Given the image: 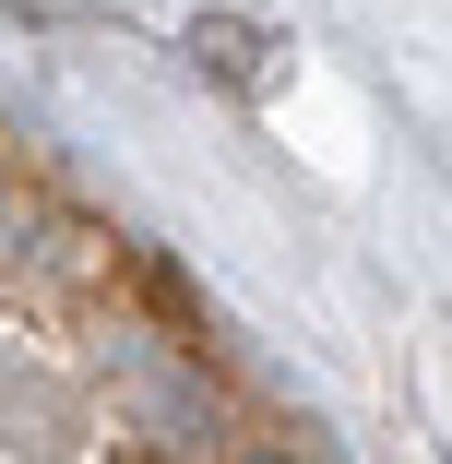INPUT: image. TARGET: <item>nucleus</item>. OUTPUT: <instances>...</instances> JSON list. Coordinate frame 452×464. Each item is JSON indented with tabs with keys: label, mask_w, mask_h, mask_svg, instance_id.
I'll return each mask as SVG.
<instances>
[{
	"label": "nucleus",
	"mask_w": 452,
	"mask_h": 464,
	"mask_svg": "<svg viewBox=\"0 0 452 464\" xmlns=\"http://www.w3.org/2000/svg\"><path fill=\"white\" fill-rule=\"evenodd\" d=\"M262 464H274V452H262Z\"/></svg>",
	"instance_id": "obj_1"
}]
</instances>
